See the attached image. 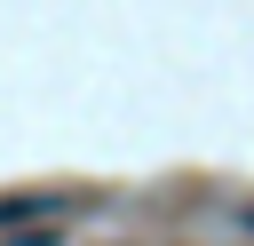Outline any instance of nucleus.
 <instances>
[{"instance_id":"nucleus-2","label":"nucleus","mask_w":254,"mask_h":246,"mask_svg":"<svg viewBox=\"0 0 254 246\" xmlns=\"http://www.w3.org/2000/svg\"><path fill=\"white\" fill-rule=\"evenodd\" d=\"M246 222H254V214H246Z\"/></svg>"},{"instance_id":"nucleus-1","label":"nucleus","mask_w":254,"mask_h":246,"mask_svg":"<svg viewBox=\"0 0 254 246\" xmlns=\"http://www.w3.org/2000/svg\"><path fill=\"white\" fill-rule=\"evenodd\" d=\"M71 214V198L64 190H40V198H0V238H16L24 222H64Z\"/></svg>"}]
</instances>
